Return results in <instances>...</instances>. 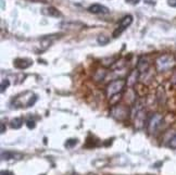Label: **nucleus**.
Here are the masks:
<instances>
[{"label": "nucleus", "instance_id": "1", "mask_svg": "<svg viewBox=\"0 0 176 175\" xmlns=\"http://www.w3.org/2000/svg\"><path fill=\"white\" fill-rule=\"evenodd\" d=\"M126 85V81L125 79H114L105 88V95L107 97L110 99L112 98L114 95H117V94H121L123 92V89Z\"/></svg>", "mask_w": 176, "mask_h": 175}, {"label": "nucleus", "instance_id": "2", "mask_svg": "<svg viewBox=\"0 0 176 175\" xmlns=\"http://www.w3.org/2000/svg\"><path fill=\"white\" fill-rule=\"evenodd\" d=\"M173 64H174V59H173V57L169 55H161L155 61V65H157V69L159 72L167 71L169 69L172 67Z\"/></svg>", "mask_w": 176, "mask_h": 175}, {"label": "nucleus", "instance_id": "3", "mask_svg": "<svg viewBox=\"0 0 176 175\" xmlns=\"http://www.w3.org/2000/svg\"><path fill=\"white\" fill-rule=\"evenodd\" d=\"M127 114H128V110L124 106H121V104H117L111 108V115L113 118H115L116 120H125L127 118Z\"/></svg>", "mask_w": 176, "mask_h": 175}, {"label": "nucleus", "instance_id": "4", "mask_svg": "<svg viewBox=\"0 0 176 175\" xmlns=\"http://www.w3.org/2000/svg\"><path fill=\"white\" fill-rule=\"evenodd\" d=\"M133 23V17L131 14H128V15H125V17H123L121 20V22H120V25H119V27L116 28L115 31L113 32V37H119L120 35H121L125 29H126L131 24Z\"/></svg>", "mask_w": 176, "mask_h": 175}, {"label": "nucleus", "instance_id": "5", "mask_svg": "<svg viewBox=\"0 0 176 175\" xmlns=\"http://www.w3.org/2000/svg\"><path fill=\"white\" fill-rule=\"evenodd\" d=\"M161 122H162V115L159 113H155L153 114L148 121V132L150 134H152L154 132L158 130V127L161 125Z\"/></svg>", "mask_w": 176, "mask_h": 175}, {"label": "nucleus", "instance_id": "6", "mask_svg": "<svg viewBox=\"0 0 176 175\" xmlns=\"http://www.w3.org/2000/svg\"><path fill=\"white\" fill-rule=\"evenodd\" d=\"M13 65L19 70H25L31 65H33V60L26 59V58H17L13 62Z\"/></svg>", "mask_w": 176, "mask_h": 175}, {"label": "nucleus", "instance_id": "7", "mask_svg": "<svg viewBox=\"0 0 176 175\" xmlns=\"http://www.w3.org/2000/svg\"><path fill=\"white\" fill-rule=\"evenodd\" d=\"M139 76H140V73H139V71H138L137 69L133 70L126 78V85L129 86V87H134L137 84V81L138 78H139Z\"/></svg>", "mask_w": 176, "mask_h": 175}, {"label": "nucleus", "instance_id": "8", "mask_svg": "<svg viewBox=\"0 0 176 175\" xmlns=\"http://www.w3.org/2000/svg\"><path fill=\"white\" fill-rule=\"evenodd\" d=\"M88 11L90 13H94V14H107V13H109V9L102 5L95 3L88 8Z\"/></svg>", "mask_w": 176, "mask_h": 175}, {"label": "nucleus", "instance_id": "9", "mask_svg": "<svg viewBox=\"0 0 176 175\" xmlns=\"http://www.w3.org/2000/svg\"><path fill=\"white\" fill-rule=\"evenodd\" d=\"M41 13L43 14H46V15H49V17H61V13L58 9H55V7H48V8H45L41 10Z\"/></svg>", "mask_w": 176, "mask_h": 175}, {"label": "nucleus", "instance_id": "10", "mask_svg": "<svg viewBox=\"0 0 176 175\" xmlns=\"http://www.w3.org/2000/svg\"><path fill=\"white\" fill-rule=\"evenodd\" d=\"M137 70L139 71L140 74L148 72V70H149L148 60H147V59H145V58H140L139 61H138V63H137Z\"/></svg>", "mask_w": 176, "mask_h": 175}, {"label": "nucleus", "instance_id": "11", "mask_svg": "<svg viewBox=\"0 0 176 175\" xmlns=\"http://www.w3.org/2000/svg\"><path fill=\"white\" fill-rule=\"evenodd\" d=\"M23 125V119L22 118H15L11 121V127L14 130H19L21 128Z\"/></svg>", "mask_w": 176, "mask_h": 175}, {"label": "nucleus", "instance_id": "12", "mask_svg": "<svg viewBox=\"0 0 176 175\" xmlns=\"http://www.w3.org/2000/svg\"><path fill=\"white\" fill-rule=\"evenodd\" d=\"M15 156H21V154H17L13 151H2L1 152V159L2 160H10V159H14Z\"/></svg>", "mask_w": 176, "mask_h": 175}, {"label": "nucleus", "instance_id": "13", "mask_svg": "<svg viewBox=\"0 0 176 175\" xmlns=\"http://www.w3.org/2000/svg\"><path fill=\"white\" fill-rule=\"evenodd\" d=\"M97 43L100 45V46H105L110 43V38L105 35H100L97 37Z\"/></svg>", "mask_w": 176, "mask_h": 175}, {"label": "nucleus", "instance_id": "14", "mask_svg": "<svg viewBox=\"0 0 176 175\" xmlns=\"http://www.w3.org/2000/svg\"><path fill=\"white\" fill-rule=\"evenodd\" d=\"M77 144V139H74V138H70V139H67L65 142V147L66 148H73L75 145Z\"/></svg>", "mask_w": 176, "mask_h": 175}, {"label": "nucleus", "instance_id": "15", "mask_svg": "<svg viewBox=\"0 0 176 175\" xmlns=\"http://www.w3.org/2000/svg\"><path fill=\"white\" fill-rule=\"evenodd\" d=\"M10 86V81L9 79H3L1 82V85H0V88H1V93H3L7 88Z\"/></svg>", "mask_w": 176, "mask_h": 175}, {"label": "nucleus", "instance_id": "16", "mask_svg": "<svg viewBox=\"0 0 176 175\" xmlns=\"http://www.w3.org/2000/svg\"><path fill=\"white\" fill-rule=\"evenodd\" d=\"M26 126H27L29 130H32V128H35L36 123H35V121L34 120H27L26 121Z\"/></svg>", "mask_w": 176, "mask_h": 175}, {"label": "nucleus", "instance_id": "17", "mask_svg": "<svg viewBox=\"0 0 176 175\" xmlns=\"http://www.w3.org/2000/svg\"><path fill=\"white\" fill-rule=\"evenodd\" d=\"M170 147L172 148H176V135L172 139L170 140Z\"/></svg>", "mask_w": 176, "mask_h": 175}, {"label": "nucleus", "instance_id": "18", "mask_svg": "<svg viewBox=\"0 0 176 175\" xmlns=\"http://www.w3.org/2000/svg\"><path fill=\"white\" fill-rule=\"evenodd\" d=\"M167 3L170 7H173V8H176V0H167Z\"/></svg>", "mask_w": 176, "mask_h": 175}, {"label": "nucleus", "instance_id": "19", "mask_svg": "<svg viewBox=\"0 0 176 175\" xmlns=\"http://www.w3.org/2000/svg\"><path fill=\"white\" fill-rule=\"evenodd\" d=\"M139 1L140 0H126V2L129 5H137V3H139Z\"/></svg>", "mask_w": 176, "mask_h": 175}, {"label": "nucleus", "instance_id": "20", "mask_svg": "<svg viewBox=\"0 0 176 175\" xmlns=\"http://www.w3.org/2000/svg\"><path fill=\"white\" fill-rule=\"evenodd\" d=\"M1 175H14L10 171H1Z\"/></svg>", "mask_w": 176, "mask_h": 175}, {"label": "nucleus", "instance_id": "21", "mask_svg": "<svg viewBox=\"0 0 176 175\" xmlns=\"http://www.w3.org/2000/svg\"><path fill=\"white\" fill-rule=\"evenodd\" d=\"M1 134H3L5 132H6V125H5V123H1Z\"/></svg>", "mask_w": 176, "mask_h": 175}, {"label": "nucleus", "instance_id": "22", "mask_svg": "<svg viewBox=\"0 0 176 175\" xmlns=\"http://www.w3.org/2000/svg\"><path fill=\"white\" fill-rule=\"evenodd\" d=\"M1 9H5V5H3V0H1Z\"/></svg>", "mask_w": 176, "mask_h": 175}]
</instances>
